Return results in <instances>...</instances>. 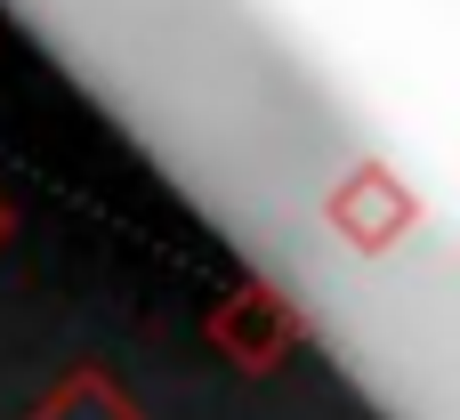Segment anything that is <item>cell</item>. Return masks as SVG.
<instances>
[{
	"label": "cell",
	"mask_w": 460,
	"mask_h": 420,
	"mask_svg": "<svg viewBox=\"0 0 460 420\" xmlns=\"http://www.w3.org/2000/svg\"><path fill=\"white\" fill-rule=\"evenodd\" d=\"M323 227H332L356 259H388V251L420 227V194H412L388 162H372V154H364V162L323 194Z\"/></svg>",
	"instance_id": "6da1fadb"
},
{
	"label": "cell",
	"mask_w": 460,
	"mask_h": 420,
	"mask_svg": "<svg viewBox=\"0 0 460 420\" xmlns=\"http://www.w3.org/2000/svg\"><path fill=\"white\" fill-rule=\"evenodd\" d=\"M210 348H218L234 372L259 380V372H275V364L299 348V308H291L275 283L251 275V283H234V291L218 299V316H210Z\"/></svg>",
	"instance_id": "7a4b0ae2"
},
{
	"label": "cell",
	"mask_w": 460,
	"mask_h": 420,
	"mask_svg": "<svg viewBox=\"0 0 460 420\" xmlns=\"http://www.w3.org/2000/svg\"><path fill=\"white\" fill-rule=\"evenodd\" d=\"M24 420H146V413L121 397V380H113V372H97V364H89V372H65V380H57V389H49Z\"/></svg>",
	"instance_id": "3957f363"
},
{
	"label": "cell",
	"mask_w": 460,
	"mask_h": 420,
	"mask_svg": "<svg viewBox=\"0 0 460 420\" xmlns=\"http://www.w3.org/2000/svg\"><path fill=\"white\" fill-rule=\"evenodd\" d=\"M0 235H8V202H0Z\"/></svg>",
	"instance_id": "277c9868"
}]
</instances>
